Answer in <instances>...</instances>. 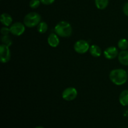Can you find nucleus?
Listing matches in <instances>:
<instances>
[{
    "instance_id": "21",
    "label": "nucleus",
    "mask_w": 128,
    "mask_h": 128,
    "mask_svg": "<svg viewBox=\"0 0 128 128\" xmlns=\"http://www.w3.org/2000/svg\"><path fill=\"white\" fill-rule=\"evenodd\" d=\"M122 10H123V12L126 16H128V2L125 4L123 6V8H122Z\"/></svg>"
},
{
    "instance_id": "8",
    "label": "nucleus",
    "mask_w": 128,
    "mask_h": 128,
    "mask_svg": "<svg viewBox=\"0 0 128 128\" xmlns=\"http://www.w3.org/2000/svg\"><path fill=\"white\" fill-rule=\"evenodd\" d=\"M118 51L117 48L114 46H111L106 49L104 51V56L108 60H112L114 59L117 56H118Z\"/></svg>"
},
{
    "instance_id": "6",
    "label": "nucleus",
    "mask_w": 128,
    "mask_h": 128,
    "mask_svg": "<svg viewBox=\"0 0 128 128\" xmlns=\"http://www.w3.org/2000/svg\"><path fill=\"white\" fill-rule=\"evenodd\" d=\"M11 58V52L9 46L2 44L0 46V60L2 63H6Z\"/></svg>"
},
{
    "instance_id": "2",
    "label": "nucleus",
    "mask_w": 128,
    "mask_h": 128,
    "mask_svg": "<svg viewBox=\"0 0 128 128\" xmlns=\"http://www.w3.org/2000/svg\"><path fill=\"white\" fill-rule=\"evenodd\" d=\"M54 31L56 34L63 38L69 37L72 34L71 25L67 21H62L59 22L54 28Z\"/></svg>"
},
{
    "instance_id": "16",
    "label": "nucleus",
    "mask_w": 128,
    "mask_h": 128,
    "mask_svg": "<svg viewBox=\"0 0 128 128\" xmlns=\"http://www.w3.org/2000/svg\"><path fill=\"white\" fill-rule=\"evenodd\" d=\"M37 30L40 33H45L48 30V24L45 22H40V24L38 25Z\"/></svg>"
},
{
    "instance_id": "15",
    "label": "nucleus",
    "mask_w": 128,
    "mask_h": 128,
    "mask_svg": "<svg viewBox=\"0 0 128 128\" xmlns=\"http://www.w3.org/2000/svg\"><path fill=\"white\" fill-rule=\"evenodd\" d=\"M118 46L119 48L122 50V51L126 50L128 48V41L125 38L121 39L118 41Z\"/></svg>"
},
{
    "instance_id": "18",
    "label": "nucleus",
    "mask_w": 128,
    "mask_h": 128,
    "mask_svg": "<svg viewBox=\"0 0 128 128\" xmlns=\"http://www.w3.org/2000/svg\"><path fill=\"white\" fill-rule=\"evenodd\" d=\"M40 0H31L30 2V6L32 9H36L40 6Z\"/></svg>"
},
{
    "instance_id": "14",
    "label": "nucleus",
    "mask_w": 128,
    "mask_h": 128,
    "mask_svg": "<svg viewBox=\"0 0 128 128\" xmlns=\"http://www.w3.org/2000/svg\"><path fill=\"white\" fill-rule=\"evenodd\" d=\"M108 3L109 0H95V4L99 10H104Z\"/></svg>"
},
{
    "instance_id": "22",
    "label": "nucleus",
    "mask_w": 128,
    "mask_h": 128,
    "mask_svg": "<svg viewBox=\"0 0 128 128\" xmlns=\"http://www.w3.org/2000/svg\"><path fill=\"white\" fill-rule=\"evenodd\" d=\"M124 115L125 116H126V117H128V108L127 110H126L124 111Z\"/></svg>"
},
{
    "instance_id": "19",
    "label": "nucleus",
    "mask_w": 128,
    "mask_h": 128,
    "mask_svg": "<svg viewBox=\"0 0 128 128\" xmlns=\"http://www.w3.org/2000/svg\"><path fill=\"white\" fill-rule=\"evenodd\" d=\"M1 32L3 36H5V35H8L9 32H10V28H8L6 27H3L1 28Z\"/></svg>"
},
{
    "instance_id": "1",
    "label": "nucleus",
    "mask_w": 128,
    "mask_h": 128,
    "mask_svg": "<svg viewBox=\"0 0 128 128\" xmlns=\"http://www.w3.org/2000/svg\"><path fill=\"white\" fill-rule=\"evenodd\" d=\"M110 78L112 83L118 86H121L127 81L128 74L123 69H116L110 72Z\"/></svg>"
},
{
    "instance_id": "7",
    "label": "nucleus",
    "mask_w": 128,
    "mask_h": 128,
    "mask_svg": "<svg viewBox=\"0 0 128 128\" xmlns=\"http://www.w3.org/2000/svg\"><path fill=\"white\" fill-rule=\"evenodd\" d=\"M10 32L15 36H21L25 31V25L20 22H14L10 26Z\"/></svg>"
},
{
    "instance_id": "23",
    "label": "nucleus",
    "mask_w": 128,
    "mask_h": 128,
    "mask_svg": "<svg viewBox=\"0 0 128 128\" xmlns=\"http://www.w3.org/2000/svg\"><path fill=\"white\" fill-rule=\"evenodd\" d=\"M35 128H44L42 127V126H37V127H36Z\"/></svg>"
},
{
    "instance_id": "24",
    "label": "nucleus",
    "mask_w": 128,
    "mask_h": 128,
    "mask_svg": "<svg viewBox=\"0 0 128 128\" xmlns=\"http://www.w3.org/2000/svg\"></svg>"
},
{
    "instance_id": "4",
    "label": "nucleus",
    "mask_w": 128,
    "mask_h": 128,
    "mask_svg": "<svg viewBox=\"0 0 128 128\" xmlns=\"http://www.w3.org/2000/svg\"><path fill=\"white\" fill-rule=\"evenodd\" d=\"M90 44L85 40H79L74 46L75 51L79 54H84L90 50Z\"/></svg>"
},
{
    "instance_id": "5",
    "label": "nucleus",
    "mask_w": 128,
    "mask_h": 128,
    "mask_svg": "<svg viewBox=\"0 0 128 128\" xmlns=\"http://www.w3.org/2000/svg\"><path fill=\"white\" fill-rule=\"evenodd\" d=\"M78 96V91L76 88L72 87L65 89L62 93V97L65 101H71L76 99Z\"/></svg>"
},
{
    "instance_id": "9",
    "label": "nucleus",
    "mask_w": 128,
    "mask_h": 128,
    "mask_svg": "<svg viewBox=\"0 0 128 128\" xmlns=\"http://www.w3.org/2000/svg\"><path fill=\"white\" fill-rule=\"evenodd\" d=\"M58 35L55 33H51L49 35L48 38V42L49 45L52 48H56L60 44V39Z\"/></svg>"
},
{
    "instance_id": "12",
    "label": "nucleus",
    "mask_w": 128,
    "mask_h": 128,
    "mask_svg": "<svg viewBox=\"0 0 128 128\" xmlns=\"http://www.w3.org/2000/svg\"><path fill=\"white\" fill-rule=\"evenodd\" d=\"M119 100L122 106H128V90H124L121 92Z\"/></svg>"
},
{
    "instance_id": "10",
    "label": "nucleus",
    "mask_w": 128,
    "mask_h": 128,
    "mask_svg": "<svg viewBox=\"0 0 128 128\" xmlns=\"http://www.w3.org/2000/svg\"><path fill=\"white\" fill-rule=\"evenodd\" d=\"M118 60L121 64L124 66H128V51L123 50L118 54Z\"/></svg>"
},
{
    "instance_id": "3",
    "label": "nucleus",
    "mask_w": 128,
    "mask_h": 128,
    "mask_svg": "<svg viewBox=\"0 0 128 128\" xmlns=\"http://www.w3.org/2000/svg\"><path fill=\"white\" fill-rule=\"evenodd\" d=\"M41 16L37 12H30L24 17L23 23L27 27L33 28L40 24L41 20Z\"/></svg>"
},
{
    "instance_id": "17",
    "label": "nucleus",
    "mask_w": 128,
    "mask_h": 128,
    "mask_svg": "<svg viewBox=\"0 0 128 128\" xmlns=\"http://www.w3.org/2000/svg\"><path fill=\"white\" fill-rule=\"evenodd\" d=\"M1 41H2V44L6 45L8 46H11L12 44V41L11 40V38L8 36V35H5V36H2L1 38Z\"/></svg>"
},
{
    "instance_id": "11",
    "label": "nucleus",
    "mask_w": 128,
    "mask_h": 128,
    "mask_svg": "<svg viewBox=\"0 0 128 128\" xmlns=\"http://www.w3.org/2000/svg\"><path fill=\"white\" fill-rule=\"evenodd\" d=\"M1 23L5 26H10L11 25L12 22V17L8 13H3L1 16Z\"/></svg>"
},
{
    "instance_id": "20",
    "label": "nucleus",
    "mask_w": 128,
    "mask_h": 128,
    "mask_svg": "<svg viewBox=\"0 0 128 128\" xmlns=\"http://www.w3.org/2000/svg\"><path fill=\"white\" fill-rule=\"evenodd\" d=\"M55 0H40L41 3L45 5H50L53 3Z\"/></svg>"
},
{
    "instance_id": "13",
    "label": "nucleus",
    "mask_w": 128,
    "mask_h": 128,
    "mask_svg": "<svg viewBox=\"0 0 128 128\" xmlns=\"http://www.w3.org/2000/svg\"><path fill=\"white\" fill-rule=\"evenodd\" d=\"M90 54L94 57H100L101 55V50L97 45H91L90 48Z\"/></svg>"
}]
</instances>
